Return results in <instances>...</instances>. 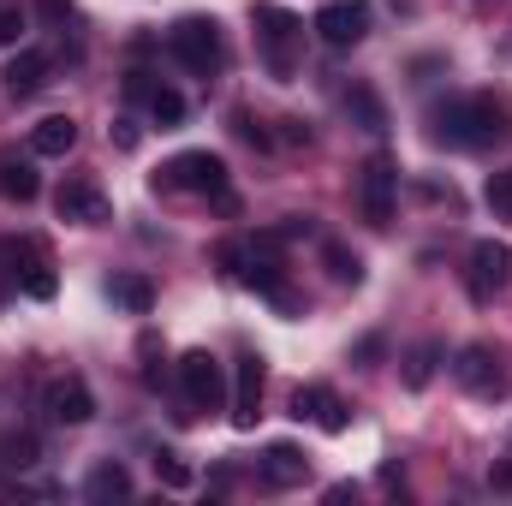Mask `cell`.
<instances>
[{"label":"cell","instance_id":"1","mask_svg":"<svg viewBox=\"0 0 512 506\" xmlns=\"http://www.w3.org/2000/svg\"><path fill=\"white\" fill-rule=\"evenodd\" d=\"M429 137L453 149H489L512 137V102L501 96H453L429 114Z\"/></svg>","mask_w":512,"mask_h":506},{"label":"cell","instance_id":"2","mask_svg":"<svg viewBox=\"0 0 512 506\" xmlns=\"http://www.w3.org/2000/svg\"><path fill=\"white\" fill-rule=\"evenodd\" d=\"M155 191H173V197H203L215 209H233V191H227V161L209 155V149H185L173 155L161 173H155Z\"/></svg>","mask_w":512,"mask_h":506},{"label":"cell","instance_id":"3","mask_svg":"<svg viewBox=\"0 0 512 506\" xmlns=\"http://www.w3.org/2000/svg\"><path fill=\"white\" fill-rule=\"evenodd\" d=\"M167 54L185 66V72H197V78H215L221 66H227V36H221V24L215 18H179L173 30H167Z\"/></svg>","mask_w":512,"mask_h":506},{"label":"cell","instance_id":"4","mask_svg":"<svg viewBox=\"0 0 512 506\" xmlns=\"http://www.w3.org/2000/svg\"><path fill=\"white\" fill-rule=\"evenodd\" d=\"M298 18L286 12V6H256V48H262V60H268V72L274 78H292V66H298Z\"/></svg>","mask_w":512,"mask_h":506},{"label":"cell","instance_id":"5","mask_svg":"<svg viewBox=\"0 0 512 506\" xmlns=\"http://www.w3.org/2000/svg\"><path fill=\"white\" fill-rule=\"evenodd\" d=\"M179 393H185V417H203V411H221L227 405V376L209 352H185L179 358Z\"/></svg>","mask_w":512,"mask_h":506},{"label":"cell","instance_id":"6","mask_svg":"<svg viewBox=\"0 0 512 506\" xmlns=\"http://www.w3.org/2000/svg\"><path fill=\"white\" fill-rule=\"evenodd\" d=\"M54 215L72 221V227H108V221H114V203H108V191H102L90 173H72V179H60V191H54Z\"/></svg>","mask_w":512,"mask_h":506},{"label":"cell","instance_id":"7","mask_svg":"<svg viewBox=\"0 0 512 506\" xmlns=\"http://www.w3.org/2000/svg\"><path fill=\"white\" fill-rule=\"evenodd\" d=\"M453 376H459L465 393H477V399H501L512 387V376H507V364H501L495 346H465V352L453 358Z\"/></svg>","mask_w":512,"mask_h":506},{"label":"cell","instance_id":"8","mask_svg":"<svg viewBox=\"0 0 512 506\" xmlns=\"http://www.w3.org/2000/svg\"><path fill=\"white\" fill-rule=\"evenodd\" d=\"M42 417H48V423H66V429L90 423V417H96V393H90V381L84 376H54L48 387H42Z\"/></svg>","mask_w":512,"mask_h":506},{"label":"cell","instance_id":"9","mask_svg":"<svg viewBox=\"0 0 512 506\" xmlns=\"http://www.w3.org/2000/svg\"><path fill=\"white\" fill-rule=\"evenodd\" d=\"M393 203H399V167L376 155L364 173H358V209H364V221L370 227H387L393 221Z\"/></svg>","mask_w":512,"mask_h":506},{"label":"cell","instance_id":"10","mask_svg":"<svg viewBox=\"0 0 512 506\" xmlns=\"http://www.w3.org/2000/svg\"><path fill=\"white\" fill-rule=\"evenodd\" d=\"M507 280H512V245L483 239V245L471 251V268H465V292H471L477 304H489L495 292H507Z\"/></svg>","mask_w":512,"mask_h":506},{"label":"cell","instance_id":"11","mask_svg":"<svg viewBox=\"0 0 512 506\" xmlns=\"http://www.w3.org/2000/svg\"><path fill=\"white\" fill-rule=\"evenodd\" d=\"M262 387H268L262 352H239V364H233V399H227V411H233L239 429H256V417H262Z\"/></svg>","mask_w":512,"mask_h":506},{"label":"cell","instance_id":"12","mask_svg":"<svg viewBox=\"0 0 512 506\" xmlns=\"http://www.w3.org/2000/svg\"><path fill=\"white\" fill-rule=\"evenodd\" d=\"M316 36H322L328 48L364 42V36H370V6H364V0H328V6L316 12Z\"/></svg>","mask_w":512,"mask_h":506},{"label":"cell","instance_id":"13","mask_svg":"<svg viewBox=\"0 0 512 506\" xmlns=\"http://www.w3.org/2000/svg\"><path fill=\"white\" fill-rule=\"evenodd\" d=\"M292 411L298 417H310L316 429H328V435H340L346 423H352V411H346V399L334 393V387H322V381H310V387H298L292 393Z\"/></svg>","mask_w":512,"mask_h":506},{"label":"cell","instance_id":"14","mask_svg":"<svg viewBox=\"0 0 512 506\" xmlns=\"http://www.w3.org/2000/svg\"><path fill=\"white\" fill-rule=\"evenodd\" d=\"M12 280L30 298H54V268H48V245L42 239H18L12 245Z\"/></svg>","mask_w":512,"mask_h":506},{"label":"cell","instance_id":"15","mask_svg":"<svg viewBox=\"0 0 512 506\" xmlns=\"http://www.w3.org/2000/svg\"><path fill=\"white\" fill-rule=\"evenodd\" d=\"M256 471H262V483H268V489H298V483L310 477V459H304L292 441H274V447L256 459Z\"/></svg>","mask_w":512,"mask_h":506},{"label":"cell","instance_id":"16","mask_svg":"<svg viewBox=\"0 0 512 506\" xmlns=\"http://www.w3.org/2000/svg\"><path fill=\"white\" fill-rule=\"evenodd\" d=\"M42 84H48V54H42V48H24V54L6 66V96L24 102V96H36Z\"/></svg>","mask_w":512,"mask_h":506},{"label":"cell","instance_id":"17","mask_svg":"<svg viewBox=\"0 0 512 506\" xmlns=\"http://www.w3.org/2000/svg\"><path fill=\"white\" fill-rule=\"evenodd\" d=\"M78 143V120L72 114H48L30 126V155H66Z\"/></svg>","mask_w":512,"mask_h":506},{"label":"cell","instance_id":"18","mask_svg":"<svg viewBox=\"0 0 512 506\" xmlns=\"http://www.w3.org/2000/svg\"><path fill=\"white\" fill-rule=\"evenodd\" d=\"M36 191H42L36 167L18 161V155H0V197H6V203H36Z\"/></svg>","mask_w":512,"mask_h":506},{"label":"cell","instance_id":"19","mask_svg":"<svg viewBox=\"0 0 512 506\" xmlns=\"http://www.w3.org/2000/svg\"><path fill=\"white\" fill-rule=\"evenodd\" d=\"M108 298H114L126 316H149V304H155V286H149L143 274H114V280H108Z\"/></svg>","mask_w":512,"mask_h":506},{"label":"cell","instance_id":"20","mask_svg":"<svg viewBox=\"0 0 512 506\" xmlns=\"http://www.w3.org/2000/svg\"><path fill=\"white\" fill-rule=\"evenodd\" d=\"M84 495H90V501H126V495H131V471H126V465H114V459H108V465H96V471H90V483H84Z\"/></svg>","mask_w":512,"mask_h":506},{"label":"cell","instance_id":"21","mask_svg":"<svg viewBox=\"0 0 512 506\" xmlns=\"http://www.w3.org/2000/svg\"><path fill=\"white\" fill-rule=\"evenodd\" d=\"M346 114H352L364 131H387V114H382V102H376L370 84H352V90H346Z\"/></svg>","mask_w":512,"mask_h":506},{"label":"cell","instance_id":"22","mask_svg":"<svg viewBox=\"0 0 512 506\" xmlns=\"http://www.w3.org/2000/svg\"><path fill=\"white\" fill-rule=\"evenodd\" d=\"M149 114H155L161 126H179V120H185V96L167 90V84H155V90H149Z\"/></svg>","mask_w":512,"mask_h":506},{"label":"cell","instance_id":"23","mask_svg":"<svg viewBox=\"0 0 512 506\" xmlns=\"http://www.w3.org/2000/svg\"><path fill=\"white\" fill-rule=\"evenodd\" d=\"M328 274H334V280H340V286H358V280H364V262H358V251H346V245H328Z\"/></svg>","mask_w":512,"mask_h":506},{"label":"cell","instance_id":"24","mask_svg":"<svg viewBox=\"0 0 512 506\" xmlns=\"http://www.w3.org/2000/svg\"><path fill=\"white\" fill-rule=\"evenodd\" d=\"M155 477H161L167 489H191V465H185L179 453H167V447L155 453Z\"/></svg>","mask_w":512,"mask_h":506},{"label":"cell","instance_id":"25","mask_svg":"<svg viewBox=\"0 0 512 506\" xmlns=\"http://www.w3.org/2000/svg\"><path fill=\"white\" fill-rule=\"evenodd\" d=\"M483 197H489V209H495L501 221H512V167H507V173H489Z\"/></svg>","mask_w":512,"mask_h":506},{"label":"cell","instance_id":"26","mask_svg":"<svg viewBox=\"0 0 512 506\" xmlns=\"http://www.w3.org/2000/svg\"><path fill=\"white\" fill-rule=\"evenodd\" d=\"M429 376H435V346H417L405 358V387H429Z\"/></svg>","mask_w":512,"mask_h":506},{"label":"cell","instance_id":"27","mask_svg":"<svg viewBox=\"0 0 512 506\" xmlns=\"http://www.w3.org/2000/svg\"><path fill=\"white\" fill-rule=\"evenodd\" d=\"M36 459H42V441H36V435H12V441H6V465H18V471H30Z\"/></svg>","mask_w":512,"mask_h":506},{"label":"cell","instance_id":"28","mask_svg":"<svg viewBox=\"0 0 512 506\" xmlns=\"http://www.w3.org/2000/svg\"><path fill=\"white\" fill-rule=\"evenodd\" d=\"M233 131H239L245 143H256V149H268V143H274V131H262L251 114H245V108H233Z\"/></svg>","mask_w":512,"mask_h":506},{"label":"cell","instance_id":"29","mask_svg":"<svg viewBox=\"0 0 512 506\" xmlns=\"http://www.w3.org/2000/svg\"><path fill=\"white\" fill-rule=\"evenodd\" d=\"M18 30H24V12L0 0V48H6V42H18Z\"/></svg>","mask_w":512,"mask_h":506},{"label":"cell","instance_id":"30","mask_svg":"<svg viewBox=\"0 0 512 506\" xmlns=\"http://www.w3.org/2000/svg\"><path fill=\"white\" fill-rule=\"evenodd\" d=\"M108 137H114L120 149H137V143H143V131H137V120H114V126H108Z\"/></svg>","mask_w":512,"mask_h":506},{"label":"cell","instance_id":"31","mask_svg":"<svg viewBox=\"0 0 512 506\" xmlns=\"http://www.w3.org/2000/svg\"><path fill=\"white\" fill-rule=\"evenodd\" d=\"M274 143H292V149H298V143H310V131L298 126V120H280V131H274Z\"/></svg>","mask_w":512,"mask_h":506}]
</instances>
